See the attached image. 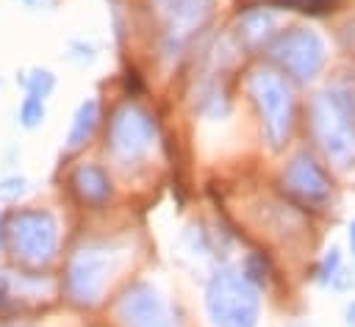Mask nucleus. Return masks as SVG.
<instances>
[{"mask_svg":"<svg viewBox=\"0 0 355 327\" xmlns=\"http://www.w3.org/2000/svg\"><path fill=\"white\" fill-rule=\"evenodd\" d=\"M347 327H355V299L347 305Z\"/></svg>","mask_w":355,"mask_h":327,"instance_id":"6ab92c4d","label":"nucleus"},{"mask_svg":"<svg viewBox=\"0 0 355 327\" xmlns=\"http://www.w3.org/2000/svg\"><path fill=\"white\" fill-rule=\"evenodd\" d=\"M269 55L291 78L311 80L324 67V42L311 28H291L275 39Z\"/></svg>","mask_w":355,"mask_h":327,"instance_id":"20e7f679","label":"nucleus"},{"mask_svg":"<svg viewBox=\"0 0 355 327\" xmlns=\"http://www.w3.org/2000/svg\"><path fill=\"white\" fill-rule=\"evenodd\" d=\"M311 116L322 150L338 166H349L355 161V100L344 89L322 91L311 103Z\"/></svg>","mask_w":355,"mask_h":327,"instance_id":"f257e3e1","label":"nucleus"},{"mask_svg":"<svg viewBox=\"0 0 355 327\" xmlns=\"http://www.w3.org/2000/svg\"><path fill=\"white\" fill-rule=\"evenodd\" d=\"M72 186H75L78 197L89 205H103L111 197V180H108L105 169H100L94 164L78 166L75 175H72Z\"/></svg>","mask_w":355,"mask_h":327,"instance_id":"9d476101","label":"nucleus"},{"mask_svg":"<svg viewBox=\"0 0 355 327\" xmlns=\"http://www.w3.org/2000/svg\"><path fill=\"white\" fill-rule=\"evenodd\" d=\"M44 119V100L36 97V94H28L19 105V122L22 127H36L39 122Z\"/></svg>","mask_w":355,"mask_h":327,"instance_id":"dca6fc26","label":"nucleus"},{"mask_svg":"<svg viewBox=\"0 0 355 327\" xmlns=\"http://www.w3.org/2000/svg\"><path fill=\"white\" fill-rule=\"evenodd\" d=\"M25 191V180L22 177H8L0 183V200H17Z\"/></svg>","mask_w":355,"mask_h":327,"instance_id":"a211bd4d","label":"nucleus"},{"mask_svg":"<svg viewBox=\"0 0 355 327\" xmlns=\"http://www.w3.org/2000/svg\"><path fill=\"white\" fill-rule=\"evenodd\" d=\"M153 141H155V122H153V116L141 105H136V103L119 105L114 119H111V130H108L111 150L119 158L133 161V158L147 155Z\"/></svg>","mask_w":355,"mask_h":327,"instance_id":"39448f33","label":"nucleus"},{"mask_svg":"<svg viewBox=\"0 0 355 327\" xmlns=\"http://www.w3.org/2000/svg\"><path fill=\"white\" fill-rule=\"evenodd\" d=\"M250 94H252V100L258 105L266 141L275 150H280L286 136H288V130H291V116H294V100H291L288 86L275 72L258 69L250 78Z\"/></svg>","mask_w":355,"mask_h":327,"instance_id":"7ed1b4c3","label":"nucleus"},{"mask_svg":"<svg viewBox=\"0 0 355 327\" xmlns=\"http://www.w3.org/2000/svg\"><path fill=\"white\" fill-rule=\"evenodd\" d=\"M277 3H286V6H305L308 0H277Z\"/></svg>","mask_w":355,"mask_h":327,"instance_id":"412c9836","label":"nucleus"},{"mask_svg":"<svg viewBox=\"0 0 355 327\" xmlns=\"http://www.w3.org/2000/svg\"><path fill=\"white\" fill-rule=\"evenodd\" d=\"M244 280L252 283L255 288L258 285H266V280H269V263H266L263 255H258V252L247 255V260H244Z\"/></svg>","mask_w":355,"mask_h":327,"instance_id":"4468645a","label":"nucleus"},{"mask_svg":"<svg viewBox=\"0 0 355 327\" xmlns=\"http://www.w3.org/2000/svg\"><path fill=\"white\" fill-rule=\"evenodd\" d=\"M338 269H341V252H338V247H333V249L322 258V263H319V283L327 285L330 280H336V277H338Z\"/></svg>","mask_w":355,"mask_h":327,"instance_id":"f3484780","label":"nucleus"},{"mask_svg":"<svg viewBox=\"0 0 355 327\" xmlns=\"http://www.w3.org/2000/svg\"><path fill=\"white\" fill-rule=\"evenodd\" d=\"M97 111H100L97 100L80 103V108H78V114H75V122H72V127H69V133H67V147H69V150H78V147H83V144L92 139L94 125H97Z\"/></svg>","mask_w":355,"mask_h":327,"instance_id":"9b49d317","label":"nucleus"},{"mask_svg":"<svg viewBox=\"0 0 355 327\" xmlns=\"http://www.w3.org/2000/svg\"><path fill=\"white\" fill-rule=\"evenodd\" d=\"M349 249H352V255H355V219L349 222Z\"/></svg>","mask_w":355,"mask_h":327,"instance_id":"aec40b11","label":"nucleus"},{"mask_svg":"<svg viewBox=\"0 0 355 327\" xmlns=\"http://www.w3.org/2000/svg\"><path fill=\"white\" fill-rule=\"evenodd\" d=\"M116 316L125 327H175L158 291L147 283L125 288L116 302Z\"/></svg>","mask_w":355,"mask_h":327,"instance_id":"6e6552de","label":"nucleus"},{"mask_svg":"<svg viewBox=\"0 0 355 327\" xmlns=\"http://www.w3.org/2000/svg\"><path fill=\"white\" fill-rule=\"evenodd\" d=\"M3 327H28V324H3Z\"/></svg>","mask_w":355,"mask_h":327,"instance_id":"5701e85b","label":"nucleus"},{"mask_svg":"<svg viewBox=\"0 0 355 327\" xmlns=\"http://www.w3.org/2000/svg\"><path fill=\"white\" fill-rule=\"evenodd\" d=\"M283 180H286L288 191H294L305 202H324L330 194V180H327L324 169L308 152H297L288 161Z\"/></svg>","mask_w":355,"mask_h":327,"instance_id":"1a4fd4ad","label":"nucleus"},{"mask_svg":"<svg viewBox=\"0 0 355 327\" xmlns=\"http://www.w3.org/2000/svg\"><path fill=\"white\" fill-rule=\"evenodd\" d=\"M22 83H25L28 94H36V97H42V100H44V97L53 91L55 78H53V72H47V69H33L28 78H22Z\"/></svg>","mask_w":355,"mask_h":327,"instance_id":"2eb2a0df","label":"nucleus"},{"mask_svg":"<svg viewBox=\"0 0 355 327\" xmlns=\"http://www.w3.org/2000/svg\"><path fill=\"white\" fill-rule=\"evenodd\" d=\"M22 3H25V6H36L39 0H22Z\"/></svg>","mask_w":355,"mask_h":327,"instance_id":"4be33fe9","label":"nucleus"},{"mask_svg":"<svg viewBox=\"0 0 355 327\" xmlns=\"http://www.w3.org/2000/svg\"><path fill=\"white\" fill-rule=\"evenodd\" d=\"M58 227L53 213L47 211H19L11 222V241L17 249V258L25 263H44L55 252Z\"/></svg>","mask_w":355,"mask_h":327,"instance_id":"423d86ee","label":"nucleus"},{"mask_svg":"<svg viewBox=\"0 0 355 327\" xmlns=\"http://www.w3.org/2000/svg\"><path fill=\"white\" fill-rule=\"evenodd\" d=\"M275 28V14L266 11V8H255V11H247L241 17V36L250 42V44H258L263 42Z\"/></svg>","mask_w":355,"mask_h":327,"instance_id":"f8f14e48","label":"nucleus"},{"mask_svg":"<svg viewBox=\"0 0 355 327\" xmlns=\"http://www.w3.org/2000/svg\"><path fill=\"white\" fill-rule=\"evenodd\" d=\"M205 308L216 327H255L261 313L258 288L233 269H222L208 280Z\"/></svg>","mask_w":355,"mask_h":327,"instance_id":"f03ea898","label":"nucleus"},{"mask_svg":"<svg viewBox=\"0 0 355 327\" xmlns=\"http://www.w3.org/2000/svg\"><path fill=\"white\" fill-rule=\"evenodd\" d=\"M164 11L178 22H197L208 14L211 0H161Z\"/></svg>","mask_w":355,"mask_h":327,"instance_id":"ddd939ff","label":"nucleus"},{"mask_svg":"<svg viewBox=\"0 0 355 327\" xmlns=\"http://www.w3.org/2000/svg\"><path fill=\"white\" fill-rule=\"evenodd\" d=\"M111 255H105L103 249H80L67 269V291L75 302L80 305H92L97 302V297L103 294L108 277H111Z\"/></svg>","mask_w":355,"mask_h":327,"instance_id":"0eeeda50","label":"nucleus"}]
</instances>
